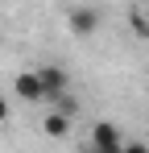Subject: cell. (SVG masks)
I'll return each mask as SVG.
<instances>
[{"instance_id": "6da1fadb", "label": "cell", "mask_w": 149, "mask_h": 153, "mask_svg": "<svg viewBox=\"0 0 149 153\" xmlns=\"http://www.w3.org/2000/svg\"><path fill=\"white\" fill-rule=\"evenodd\" d=\"M120 141L124 132L112 120H99V124H91V137H87V153H120Z\"/></svg>"}, {"instance_id": "7a4b0ae2", "label": "cell", "mask_w": 149, "mask_h": 153, "mask_svg": "<svg viewBox=\"0 0 149 153\" xmlns=\"http://www.w3.org/2000/svg\"><path fill=\"white\" fill-rule=\"evenodd\" d=\"M33 75L42 79V87H46L50 100H58V95H66V91H71V75H66L58 62H37V66H33Z\"/></svg>"}, {"instance_id": "3957f363", "label": "cell", "mask_w": 149, "mask_h": 153, "mask_svg": "<svg viewBox=\"0 0 149 153\" xmlns=\"http://www.w3.org/2000/svg\"><path fill=\"white\" fill-rule=\"evenodd\" d=\"M13 95H17V100H25V103H50L46 87H42V79L33 75V66L13 75Z\"/></svg>"}, {"instance_id": "277c9868", "label": "cell", "mask_w": 149, "mask_h": 153, "mask_svg": "<svg viewBox=\"0 0 149 153\" xmlns=\"http://www.w3.org/2000/svg\"><path fill=\"white\" fill-rule=\"evenodd\" d=\"M66 25H71V33H79V37L95 33L99 29V8H91V4H71V8H66Z\"/></svg>"}, {"instance_id": "5b68a950", "label": "cell", "mask_w": 149, "mask_h": 153, "mask_svg": "<svg viewBox=\"0 0 149 153\" xmlns=\"http://www.w3.org/2000/svg\"><path fill=\"white\" fill-rule=\"evenodd\" d=\"M74 120H66V116H58V112H46V120H42V132H46L50 141H66L71 137Z\"/></svg>"}, {"instance_id": "8992f818", "label": "cell", "mask_w": 149, "mask_h": 153, "mask_svg": "<svg viewBox=\"0 0 149 153\" xmlns=\"http://www.w3.org/2000/svg\"><path fill=\"white\" fill-rule=\"evenodd\" d=\"M50 103H54V112H58V116H66V120L79 116V100H74L71 91H66V95H58V100H50Z\"/></svg>"}, {"instance_id": "52a82bcc", "label": "cell", "mask_w": 149, "mask_h": 153, "mask_svg": "<svg viewBox=\"0 0 149 153\" xmlns=\"http://www.w3.org/2000/svg\"><path fill=\"white\" fill-rule=\"evenodd\" d=\"M128 21H133V29H141L149 37V8H128Z\"/></svg>"}, {"instance_id": "ba28073f", "label": "cell", "mask_w": 149, "mask_h": 153, "mask_svg": "<svg viewBox=\"0 0 149 153\" xmlns=\"http://www.w3.org/2000/svg\"><path fill=\"white\" fill-rule=\"evenodd\" d=\"M120 153H149V145H145V141H133V137H124V141H120Z\"/></svg>"}, {"instance_id": "9c48e42d", "label": "cell", "mask_w": 149, "mask_h": 153, "mask_svg": "<svg viewBox=\"0 0 149 153\" xmlns=\"http://www.w3.org/2000/svg\"><path fill=\"white\" fill-rule=\"evenodd\" d=\"M8 120H13V103L0 95V124H8Z\"/></svg>"}]
</instances>
